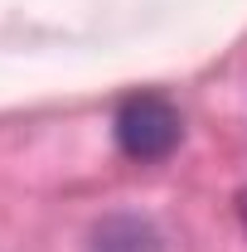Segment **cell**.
Here are the masks:
<instances>
[{"label": "cell", "mask_w": 247, "mask_h": 252, "mask_svg": "<svg viewBox=\"0 0 247 252\" xmlns=\"http://www.w3.org/2000/svg\"><path fill=\"white\" fill-rule=\"evenodd\" d=\"M238 219H243V233H247V189L238 194Z\"/></svg>", "instance_id": "cell-2"}, {"label": "cell", "mask_w": 247, "mask_h": 252, "mask_svg": "<svg viewBox=\"0 0 247 252\" xmlns=\"http://www.w3.org/2000/svg\"><path fill=\"white\" fill-rule=\"evenodd\" d=\"M117 146L126 160L136 165H155V160L175 156V146L185 141V117L165 93H131L117 107Z\"/></svg>", "instance_id": "cell-1"}]
</instances>
